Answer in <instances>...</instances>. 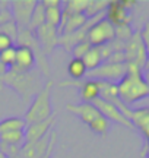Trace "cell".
<instances>
[{"mask_svg":"<svg viewBox=\"0 0 149 158\" xmlns=\"http://www.w3.org/2000/svg\"><path fill=\"white\" fill-rule=\"evenodd\" d=\"M119 97L127 107L149 97L148 84L143 78V70L132 63H127V73L117 84Z\"/></svg>","mask_w":149,"mask_h":158,"instance_id":"1","label":"cell"},{"mask_svg":"<svg viewBox=\"0 0 149 158\" xmlns=\"http://www.w3.org/2000/svg\"><path fill=\"white\" fill-rule=\"evenodd\" d=\"M53 81H48L42 88H41L34 100L28 107L26 113H25V123L32 124L38 123V122H44L47 118L53 117V106H51V88H53Z\"/></svg>","mask_w":149,"mask_h":158,"instance_id":"2","label":"cell"},{"mask_svg":"<svg viewBox=\"0 0 149 158\" xmlns=\"http://www.w3.org/2000/svg\"><path fill=\"white\" fill-rule=\"evenodd\" d=\"M66 108L69 110L70 113H73L74 116H78L94 133H97L99 136H105L108 133L110 122L98 111L94 104H89V102L67 104Z\"/></svg>","mask_w":149,"mask_h":158,"instance_id":"3","label":"cell"},{"mask_svg":"<svg viewBox=\"0 0 149 158\" xmlns=\"http://www.w3.org/2000/svg\"><path fill=\"white\" fill-rule=\"evenodd\" d=\"M0 81L10 85L13 89H16L25 98H29L32 95V92L38 85V76H35L32 73V70L28 72V73H19V72H15V70L9 69Z\"/></svg>","mask_w":149,"mask_h":158,"instance_id":"4","label":"cell"},{"mask_svg":"<svg viewBox=\"0 0 149 158\" xmlns=\"http://www.w3.org/2000/svg\"><path fill=\"white\" fill-rule=\"evenodd\" d=\"M127 73V63H108L104 62L101 66L94 69L86 73L85 78L94 79V81H105L119 84Z\"/></svg>","mask_w":149,"mask_h":158,"instance_id":"5","label":"cell"},{"mask_svg":"<svg viewBox=\"0 0 149 158\" xmlns=\"http://www.w3.org/2000/svg\"><path fill=\"white\" fill-rule=\"evenodd\" d=\"M85 40L91 44V47H101L108 44L115 40V27L103 18L88 29Z\"/></svg>","mask_w":149,"mask_h":158,"instance_id":"6","label":"cell"},{"mask_svg":"<svg viewBox=\"0 0 149 158\" xmlns=\"http://www.w3.org/2000/svg\"><path fill=\"white\" fill-rule=\"evenodd\" d=\"M123 53H124L126 63L136 64V66H139V68L143 70L145 63H146V59H148V51H146L143 43H142V40H140V34H139V31L133 32L132 37L124 43Z\"/></svg>","mask_w":149,"mask_h":158,"instance_id":"7","label":"cell"},{"mask_svg":"<svg viewBox=\"0 0 149 158\" xmlns=\"http://www.w3.org/2000/svg\"><path fill=\"white\" fill-rule=\"evenodd\" d=\"M37 0H13L10 2V12L12 16L15 18L13 21L16 23L18 31L21 29H28L31 16L34 13V9L37 6Z\"/></svg>","mask_w":149,"mask_h":158,"instance_id":"8","label":"cell"},{"mask_svg":"<svg viewBox=\"0 0 149 158\" xmlns=\"http://www.w3.org/2000/svg\"><path fill=\"white\" fill-rule=\"evenodd\" d=\"M56 143V132H50L48 135L41 138L40 141L25 143L21 149V158H42Z\"/></svg>","mask_w":149,"mask_h":158,"instance_id":"9","label":"cell"},{"mask_svg":"<svg viewBox=\"0 0 149 158\" xmlns=\"http://www.w3.org/2000/svg\"><path fill=\"white\" fill-rule=\"evenodd\" d=\"M92 104L97 107L98 111L103 114V116L108 120L110 123L113 122V123H119V124H121V126H126V127H129V129H133L132 122H130V120H129L124 114L121 113V111L115 107V106H113V104L107 102L105 100H103V98H97V100L92 102Z\"/></svg>","mask_w":149,"mask_h":158,"instance_id":"10","label":"cell"},{"mask_svg":"<svg viewBox=\"0 0 149 158\" xmlns=\"http://www.w3.org/2000/svg\"><path fill=\"white\" fill-rule=\"evenodd\" d=\"M60 86H78L82 102H92L99 98V86L98 82L94 79H85V81H64L60 82Z\"/></svg>","mask_w":149,"mask_h":158,"instance_id":"11","label":"cell"},{"mask_svg":"<svg viewBox=\"0 0 149 158\" xmlns=\"http://www.w3.org/2000/svg\"><path fill=\"white\" fill-rule=\"evenodd\" d=\"M105 19L117 28V27L130 25L132 15L127 9L123 7L120 0H111V2H108V6L105 9Z\"/></svg>","mask_w":149,"mask_h":158,"instance_id":"12","label":"cell"},{"mask_svg":"<svg viewBox=\"0 0 149 158\" xmlns=\"http://www.w3.org/2000/svg\"><path fill=\"white\" fill-rule=\"evenodd\" d=\"M35 54L29 47L25 45H18L16 47V56H15V63L12 66V70L19 72V73H28L35 66Z\"/></svg>","mask_w":149,"mask_h":158,"instance_id":"13","label":"cell"},{"mask_svg":"<svg viewBox=\"0 0 149 158\" xmlns=\"http://www.w3.org/2000/svg\"><path fill=\"white\" fill-rule=\"evenodd\" d=\"M58 37H60V34H58L57 28L50 27L47 23L41 25L40 28L35 31V38L38 40V44L41 45L44 53H50L57 45Z\"/></svg>","mask_w":149,"mask_h":158,"instance_id":"14","label":"cell"},{"mask_svg":"<svg viewBox=\"0 0 149 158\" xmlns=\"http://www.w3.org/2000/svg\"><path fill=\"white\" fill-rule=\"evenodd\" d=\"M54 122H56V116L47 118L44 122L26 124V127H25V143L37 142V141H40L41 138L48 135L53 127V124H54Z\"/></svg>","mask_w":149,"mask_h":158,"instance_id":"15","label":"cell"},{"mask_svg":"<svg viewBox=\"0 0 149 158\" xmlns=\"http://www.w3.org/2000/svg\"><path fill=\"white\" fill-rule=\"evenodd\" d=\"M133 127H138L140 133L143 135L146 142L149 141V108L142 107L132 110V117H130Z\"/></svg>","mask_w":149,"mask_h":158,"instance_id":"16","label":"cell"},{"mask_svg":"<svg viewBox=\"0 0 149 158\" xmlns=\"http://www.w3.org/2000/svg\"><path fill=\"white\" fill-rule=\"evenodd\" d=\"M82 62H83V64H85V68L88 72H91L94 69H97L98 66H101L104 63L101 47H91L89 51L82 57Z\"/></svg>","mask_w":149,"mask_h":158,"instance_id":"17","label":"cell"},{"mask_svg":"<svg viewBox=\"0 0 149 158\" xmlns=\"http://www.w3.org/2000/svg\"><path fill=\"white\" fill-rule=\"evenodd\" d=\"M26 123L23 117H7L0 122V133H7V132H19L25 130Z\"/></svg>","mask_w":149,"mask_h":158,"instance_id":"18","label":"cell"},{"mask_svg":"<svg viewBox=\"0 0 149 158\" xmlns=\"http://www.w3.org/2000/svg\"><path fill=\"white\" fill-rule=\"evenodd\" d=\"M67 73L72 78V81H82L85 78L88 70H86L82 59H72L70 60L67 64Z\"/></svg>","mask_w":149,"mask_h":158,"instance_id":"19","label":"cell"},{"mask_svg":"<svg viewBox=\"0 0 149 158\" xmlns=\"http://www.w3.org/2000/svg\"><path fill=\"white\" fill-rule=\"evenodd\" d=\"M0 143L22 148L23 145H25V130H19V132H7V133H0Z\"/></svg>","mask_w":149,"mask_h":158,"instance_id":"20","label":"cell"},{"mask_svg":"<svg viewBox=\"0 0 149 158\" xmlns=\"http://www.w3.org/2000/svg\"><path fill=\"white\" fill-rule=\"evenodd\" d=\"M44 23H46V9H44L42 3L38 2L34 9V13H32V16H31V21H29L28 31L35 32V31L40 28L41 25H44Z\"/></svg>","mask_w":149,"mask_h":158,"instance_id":"21","label":"cell"},{"mask_svg":"<svg viewBox=\"0 0 149 158\" xmlns=\"http://www.w3.org/2000/svg\"><path fill=\"white\" fill-rule=\"evenodd\" d=\"M63 6V5H62ZM62 6H51V7H44L46 9V23L50 25V27H54L57 28L60 27V22H62V13H63V9Z\"/></svg>","mask_w":149,"mask_h":158,"instance_id":"22","label":"cell"},{"mask_svg":"<svg viewBox=\"0 0 149 158\" xmlns=\"http://www.w3.org/2000/svg\"><path fill=\"white\" fill-rule=\"evenodd\" d=\"M88 2H89V0H69V2H63L64 6H62L63 13H66V15L85 13Z\"/></svg>","mask_w":149,"mask_h":158,"instance_id":"23","label":"cell"},{"mask_svg":"<svg viewBox=\"0 0 149 158\" xmlns=\"http://www.w3.org/2000/svg\"><path fill=\"white\" fill-rule=\"evenodd\" d=\"M107 6H108L107 0H89L85 10L86 18H94L97 15H99V13H104L105 9H107Z\"/></svg>","mask_w":149,"mask_h":158,"instance_id":"24","label":"cell"},{"mask_svg":"<svg viewBox=\"0 0 149 158\" xmlns=\"http://www.w3.org/2000/svg\"><path fill=\"white\" fill-rule=\"evenodd\" d=\"M15 56H16V47L15 45L5 51H2L0 53V64L5 66L6 69H10L13 66V63H15Z\"/></svg>","mask_w":149,"mask_h":158,"instance_id":"25","label":"cell"},{"mask_svg":"<svg viewBox=\"0 0 149 158\" xmlns=\"http://www.w3.org/2000/svg\"><path fill=\"white\" fill-rule=\"evenodd\" d=\"M89 48H91V44L85 40V41H80V43H78V44H74L73 47H72L70 53H72L73 59H82V57L89 51Z\"/></svg>","mask_w":149,"mask_h":158,"instance_id":"26","label":"cell"},{"mask_svg":"<svg viewBox=\"0 0 149 158\" xmlns=\"http://www.w3.org/2000/svg\"><path fill=\"white\" fill-rule=\"evenodd\" d=\"M132 35L133 31L130 28V25H124V27H117L115 28V40H119L121 43H126Z\"/></svg>","mask_w":149,"mask_h":158,"instance_id":"27","label":"cell"},{"mask_svg":"<svg viewBox=\"0 0 149 158\" xmlns=\"http://www.w3.org/2000/svg\"><path fill=\"white\" fill-rule=\"evenodd\" d=\"M139 34H140V40H142L145 48H146V51H148V54H149V21L145 22L143 28L139 31Z\"/></svg>","mask_w":149,"mask_h":158,"instance_id":"28","label":"cell"},{"mask_svg":"<svg viewBox=\"0 0 149 158\" xmlns=\"http://www.w3.org/2000/svg\"><path fill=\"white\" fill-rule=\"evenodd\" d=\"M13 47V40L5 32H0V53Z\"/></svg>","mask_w":149,"mask_h":158,"instance_id":"29","label":"cell"},{"mask_svg":"<svg viewBox=\"0 0 149 158\" xmlns=\"http://www.w3.org/2000/svg\"><path fill=\"white\" fill-rule=\"evenodd\" d=\"M44 7H51V6H62L63 5V2H60V0H42L41 2Z\"/></svg>","mask_w":149,"mask_h":158,"instance_id":"30","label":"cell"},{"mask_svg":"<svg viewBox=\"0 0 149 158\" xmlns=\"http://www.w3.org/2000/svg\"><path fill=\"white\" fill-rule=\"evenodd\" d=\"M120 2H121V5H123V7L127 9L129 12L132 10L133 7L136 6V3H138V2H135V0H120Z\"/></svg>","mask_w":149,"mask_h":158,"instance_id":"31","label":"cell"},{"mask_svg":"<svg viewBox=\"0 0 149 158\" xmlns=\"http://www.w3.org/2000/svg\"><path fill=\"white\" fill-rule=\"evenodd\" d=\"M143 78H145V81H146L148 88H149V70H143Z\"/></svg>","mask_w":149,"mask_h":158,"instance_id":"32","label":"cell"},{"mask_svg":"<svg viewBox=\"0 0 149 158\" xmlns=\"http://www.w3.org/2000/svg\"><path fill=\"white\" fill-rule=\"evenodd\" d=\"M143 70H149V54H148V59H146V63H145Z\"/></svg>","mask_w":149,"mask_h":158,"instance_id":"33","label":"cell"},{"mask_svg":"<svg viewBox=\"0 0 149 158\" xmlns=\"http://www.w3.org/2000/svg\"><path fill=\"white\" fill-rule=\"evenodd\" d=\"M51 152H53V149H50V151H48V152H47L42 158H51Z\"/></svg>","mask_w":149,"mask_h":158,"instance_id":"34","label":"cell"},{"mask_svg":"<svg viewBox=\"0 0 149 158\" xmlns=\"http://www.w3.org/2000/svg\"><path fill=\"white\" fill-rule=\"evenodd\" d=\"M0 158H7V157H6L5 154H3V152H2V151H0Z\"/></svg>","mask_w":149,"mask_h":158,"instance_id":"35","label":"cell"},{"mask_svg":"<svg viewBox=\"0 0 149 158\" xmlns=\"http://www.w3.org/2000/svg\"><path fill=\"white\" fill-rule=\"evenodd\" d=\"M12 158H21V155H19V157H12Z\"/></svg>","mask_w":149,"mask_h":158,"instance_id":"36","label":"cell"},{"mask_svg":"<svg viewBox=\"0 0 149 158\" xmlns=\"http://www.w3.org/2000/svg\"><path fill=\"white\" fill-rule=\"evenodd\" d=\"M0 12H2V9H0Z\"/></svg>","mask_w":149,"mask_h":158,"instance_id":"37","label":"cell"}]
</instances>
